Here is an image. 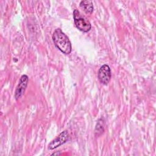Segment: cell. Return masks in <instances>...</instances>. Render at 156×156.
Segmentation results:
<instances>
[{
  "instance_id": "obj_1",
  "label": "cell",
  "mask_w": 156,
  "mask_h": 156,
  "mask_svg": "<svg viewBox=\"0 0 156 156\" xmlns=\"http://www.w3.org/2000/svg\"><path fill=\"white\" fill-rule=\"evenodd\" d=\"M52 40L55 46L63 53L69 54L72 50L71 43L66 34L60 29H57L53 33Z\"/></svg>"
},
{
  "instance_id": "obj_2",
  "label": "cell",
  "mask_w": 156,
  "mask_h": 156,
  "mask_svg": "<svg viewBox=\"0 0 156 156\" xmlns=\"http://www.w3.org/2000/svg\"><path fill=\"white\" fill-rule=\"evenodd\" d=\"M73 16L75 25L79 30L87 32L91 29V25L90 23L86 18L81 16V14L78 10L75 9L74 10Z\"/></svg>"
},
{
  "instance_id": "obj_3",
  "label": "cell",
  "mask_w": 156,
  "mask_h": 156,
  "mask_svg": "<svg viewBox=\"0 0 156 156\" xmlns=\"http://www.w3.org/2000/svg\"><path fill=\"white\" fill-rule=\"evenodd\" d=\"M98 79L101 83L104 85H107L111 79V70L108 65H103L99 68L98 73Z\"/></svg>"
},
{
  "instance_id": "obj_4",
  "label": "cell",
  "mask_w": 156,
  "mask_h": 156,
  "mask_svg": "<svg viewBox=\"0 0 156 156\" xmlns=\"http://www.w3.org/2000/svg\"><path fill=\"white\" fill-rule=\"evenodd\" d=\"M69 138V134L67 130H64L58 136H57L54 140H52L48 145V148L49 149H54L57 147L61 146L65 143Z\"/></svg>"
},
{
  "instance_id": "obj_5",
  "label": "cell",
  "mask_w": 156,
  "mask_h": 156,
  "mask_svg": "<svg viewBox=\"0 0 156 156\" xmlns=\"http://www.w3.org/2000/svg\"><path fill=\"white\" fill-rule=\"evenodd\" d=\"M29 82V78L27 75H23L21 76L19 83L18 86L16 87L15 93V98L16 100H18L21 97V96L24 94L26 88Z\"/></svg>"
},
{
  "instance_id": "obj_6",
  "label": "cell",
  "mask_w": 156,
  "mask_h": 156,
  "mask_svg": "<svg viewBox=\"0 0 156 156\" xmlns=\"http://www.w3.org/2000/svg\"><path fill=\"white\" fill-rule=\"evenodd\" d=\"M80 6L81 8L83 9L84 12L88 15L92 13L93 11V2L91 1L86 0V1H82L80 2Z\"/></svg>"
},
{
  "instance_id": "obj_7",
  "label": "cell",
  "mask_w": 156,
  "mask_h": 156,
  "mask_svg": "<svg viewBox=\"0 0 156 156\" xmlns=\"http://www.w3.org/2000/svg\"><path fill=\"white\" fill-rule=\"evenodd\" d=\"M102 122H100V119L99 120L98 122L97 123V125H96V130H95V132L96 133H99V132H101V133H103V131H104V126L102 125Z\"/></svg>"
}]
</instances>
